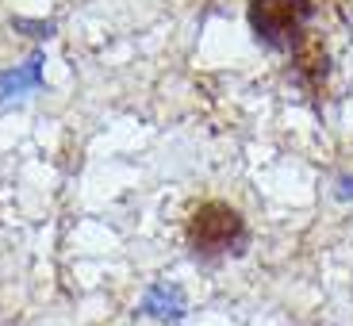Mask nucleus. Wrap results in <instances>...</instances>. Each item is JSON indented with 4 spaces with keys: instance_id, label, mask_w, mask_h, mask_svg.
I'll return each instance as SVG.
<instances>
[{
    "instance_id": "f257e3e1",
    "label": "nucleus",
    "mask_w": 353,
    "mask_h": 326,
    "mask_svg": "<svg viewBox=\"0 0 353 326\" xmlns=\"http://www.w3.org/2000/svg\"><path fill=\"white\" fill-rule=\"evenodd\" d=\"M311 12H315L311 0H250V27H254L257 43L288 50L300 43Z\"/></svg>"
},
{
    "instance_id": "f03ea898",
    "label": "nucleus",
    "mask_w": 353,
    "mask_h": 326,
    "mask_svg": "<svg viewBox=\"0 0 353 326\" xmlns=\"http://www.w3.org/2000/svg\"><path fill=\"white\" fill-rule=\"evenodd\" d=\"M188 246L196 249V254H223V249H230L234 242L246 234V223H242V215L230 207V203L223 200H203L200 207H196L192 215H188Z\"/></svg>"
},
{
    "instance_id": "20e7f679",
    "label": "nucleus",
    "mask_w": 353,
    "mask_h": 326,
    "mask_svg": "<svg viewBox=\"0 0 353 326\" xmlns=\"http://www.w3.org/2000/svg\"><path fill=\"white\" fill-rule=\"evenodd\" d=\"M338 192H342V196H353V176H345V181H342V188H338Z\"/></svg>"
},
{
    "instance_id": "7ed1b4c3",
    "label": "nucleus",
    "mask_w": 353,
    "mask_h": 326,
    "mask_svg": "<svg viewBox=\"0 0 353 326\" xmlns=\"http://www.w3.org/2000/svg\"><path fill=\"white\" fill-rule=\"evenodd\" d=\"M39 85V58L23 65V70H12L0 77V96H12V92H23V88H35Z\"/></svg>"
}]
</instances>
